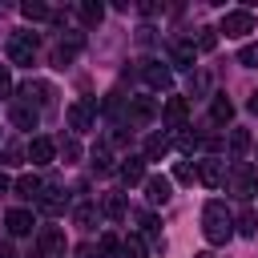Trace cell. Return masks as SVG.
I'll return each instance as SVG.
<instances>
[{"label": "cell", "mask_w": 258, "mask_h": 258, "mask_svg": "<svg viewBox=\"0 0 258 258\" xmlns=\"http://www.w3.org/2000/svg\"><path fill=\"white\" fill-rule=\"evenodd\" d=\"M202 234L210 246H226L234 238V214L226 210V202H206L202 206Z\"/></svg>", "instance_id": "obj_1"}, {"label": "cell", "mask_w": 258, "mask_h": 258, "mask_svg": "<svg viewBox=\"0 0 258 258\" xmlns=\"http://www.w3.org/2000/svg\"><path fill=\"white\" fill-rule=\"evenodd\" d=\"M226 189L238 198V202H250L258 194V165L254 161H234L226 165Z\"/></svg>", "instance_id": "obj_2"}, {"label": "cell", "mask_w": 258, "mask_h": 258, "mask_svg": "<svg viewBox=\"0 0 258 258\" xmlns=\"http://www.w3.org/2000/svg\"><path fill=\"white\" fill-rule=\"evenodd\" d=\"M36 32H12L8 36V60L12 64H32L36 60Z\"/></svg>", "instance_id": "obj_3"}, {"label": "cell", "mask_w": 258, "mask_h": 258, "mask_svg": "<svg viewBox=\"0 0 258 258\" xmlns=\"http://www.w3.org/2000/svg\"><path fill=\"white\" fill-rule=\"evenodd\" d=\"M64 250H69V242H64V230L60 226H44L36 234V254L40 258H64Z\"/></svg>", "instance_id": "obj_4"}, {"label": "cell", "mask_w": 258, "mask_h": 258, "mask_svg": "<svg viewBox=\"0 0 258 258\" xmlns=\"http://www.w3.org/2000/svg\"><path fill=\"white\" fill-rule=\"evenodd\" d=\"M141 81L153 89V93H165L173 85V69L161 64V60H141Z\"/></svg>", "instance_id": "obj_5"}, {"label": "cell", "mask_w": 258, "mask_h": 258, "mask_svg": "<svg viewBox=\"0 0 258 258\" xmlns=\"http://www.w3.org/2000/svg\"><path fill=\"white\" fill-rule=\"evenodd\" d=\"M218 32H226V36H246V32H254V12H246V8L226 12L222 24H218Z\"/></svg>", "instance_id": "obj_6"}, {"label": "cell", "mask_w": 258, "mask_h": 258, "mask_svg": "<svg viewBox=\"0 0 258 258\" xmlns=\"http://www.w3.org/2000/svg\"><path fill=\"white\" fill-rule=\"evenodd\" d=\"M85 48V32H64L60 40H56V48H52V64H73V56Z\"/></svg>", "instance_id": "obj_7"}, {"label": "cell", "mask_w": 258, "mask_h": 258, "mask_svg": "<svg viewBox=\"0 0 258 258\" xmlns=\"http://www.w3.org/2000/svg\"><path fill=\"white\" fill-rule=\"evenodd\" d=\"M157 117V101L153 97H129V105H125V121L129 125H149Z\"/></svg>", "instance_id": "obj_8"}, {"label": "cell", "mask_w": 258, "mask_h": 258, "mask_svg": "<svg viewBox=\"0 0 258 258\" xmlns=\"http://www.w3.org/2000/svg\"><path fill=\"white\" fill-rule=\"evenodd\" d=\"M198 181L210 185V189H222L226 185V161L222 157H202L198 161Z\"/></svg>", "instance_id": "obj_9"}, {"label": "cell", "mask_w": 258, "mask_h": 258, "mask_svg": "<svg viewBox=\"0 0 258 258\" xmlns=\"http://www.w3.org/2000/svg\"><path fill=\"white\" fill-rule=\"evenodd\" d=\"M93 117H97V97H85V101H77V105H69V125H73L77 133H85V129H93Z\"/></svg>", "instance_id": "obj_10"}, {"label": "cell", "mask_w": 258, "mask_h": 258, "mask_svg": "<svg viewBox=\"0 0 258 258\" xmlns=\"http://www.w3.org/2000/svg\"><path fill=\"white\" fill-rule=\"evenodd\" d=\"M169 64L194 73V69H198V48H194V40H173V44H169Z\"/></svg>", "instance_id": "obj_11"}, {"label": "cell", "mask_w": 258, "mask_h": 258, "mask_svg": "<svg viewBox=\"0 0 258 258\" xmlns=\"http://www.w3.org/2000/svg\"><path fill=\"white\" fill-rule=\"evenodd\" d=\"M16 93H20L16 101H24V105H32V109H40V105H48V101H52V89H48L44 81H24Z\"/></svg>", "instance_id": "obj_12"}, {"label": "cell", "mask_w": 258, "mask_h": 258, "mask_svg": "<svg viewBox=\"0 0 258 258\" xmlns=\"http://www.w3.org/2000/svg\"><path fill=\"white\" fill-rule=\"evenodd\" d=\"M24 157H28L32 165H48V161L56 157V141H52V137H32L28 149H24Z\"/></svg>", "instance_id": "obj_13"}, {"label": "cell", "mask_w": 258, "mask_h": 258, "mask_svg": "<svg viewBox=\"0 0 258 258\" xmlns=\"http://www.w3.org/2000/svg\"><path fill=\"white\" fill-rule=\"evenodd\" d=\"M161 117H165V125H169V129H185L189 101H185V97H169V101H165V109H161Z\"/></svg>", "instance_id": "obj_14"}, {"label": "cell", "mask_w": 258, "mask_h": 258, "mask_svg": "<svg viewBox=\"0 0 258 258\" xmlns=\"http://www.w3.org/2000/svg\"><path fill=\"white\" fill-rule=\"evenodd\" d=\"M141 185H145V198H149L153 206H165V202H169V194H173V185H169V177H161V173H153V177H145Z\"/></svg>", "instance_id": "obj_15"}, {"label": "cell", "mask_w": 258, "mask_h": 258, "mask_svg": "<svg viewBox=\"0 0 258 258\" xmlns=\"http://www.w3.org/2000/svg\"><path fill=\"white\" fill-rule=\"evenodd\" d=\"M4 226H8V234H12V238H24V234H32L36 218H32V210H8Z\"/></svg>", "instance_id": "obj_16"}, {"label": "cell", "mask_w": 258, "mask_h": 258, "mask_svg": "<svg viewBox=\"0 0 258 258\" xmlns=\"http://www.w3.org/2000/svg\"><path fill=\"white\" fill-rule=\"evenodd\" d=\"M12 125L16 129H36L40 125V109H32L24 101H12Z\"/></svg>", "instance_id": "obj_17"}, {"label": "cell", "mask_w": 258, "mask_h": 258, "mask_svg": "<svg viewBox=\"0 0 258 258\" xmlns=\"http://www.w3.org/2000/svg\"><path fill=\"white\" fill-rule=\"evenodd\" d=\"M12 189H16L24 202H40V194H44V181H40L36 173H24V177H16V181H12Z\"/></svg>", "instance_id": "obj_18"}, {"label": "cell", "mask_w": 258, "mask_h": 258, "mask_svg": "<svg viewBox=\"0 0 258 258\" xmlns=\"http://www.w3.org/2000/svg\"><path fill=\"white\" fill-rule=\"evenodd\" d=\"M97 210H101L105 218H113V222H121L129 206H125V194H117V189H109V194H101V206H97Z\"/></svg>", "instance_id": "obj_19"}, {"label": "cell", "mask_w": 258, "mask_h": 258, "mask_svg": "<svg viewBox=\"0 0 258 258\" xmlns=\"http://www.w3.org/2000/svg\"><path fill=\"white\" fill-rule=\"evenodd\" d=\"M210 117H214V125H230V117H234V101H230L226 93H214V101H210Z\"/></svg>", "instance_id": "obj_20"}, {"label": "cell", "mask_w": 258, "mask_h": 258, "mask_svg": "<svg viewBox=\"0 0 258 258\" xmlns=\"http://www.w3.org/2000/svg\"><path fill=\"white\" fill-rule=\"evenodd\" d=\"M169 145H173L169 133H153V137L145 141V153H141V157H145V161H161V157L169 153Z\"/></svg>", "instance_id": "obj_21"}, {"label": "cell", "mask_w": 258, "mask_h": 258, "mask_svg": "<svg viewBox=\"0 0 258 258\" xmlns=\"http://www.w3.org/2000/svg\"><path fill=\"white\" fill-rule=\"evenodd\" d=\"M121 181L125 185H141L145 181V157H125L121 161Z\"/></svg>", "instance_id": "obj_22"}, {"label": "cell", "mask_w": 258, "mask_h": 258, "mask_svg": "<svg viewBox=\"0 0 258 258\" xmlns=\"http://www.w3.org/2000/svg\"><path fill=\"white\" fill-rule=\"evenodd\" d=\"M97 218H101V210H97V202H81V206L73 210V222H77L81 230H93V226H97Z\"/></svg>", "instance_id": "obj_23"}, {"label": "cell", "mask_w": 258, "mask_h": 258, "mask_svg": "<svg viewBox=\"0 0 258 258\" xmlns=\"http://www.w3.org/2000/svg\"><path fill=\"white\" fill-rule=\"evenodd\" d=\"M97 254H101V258H125V254H121V238H117V234H101V238H97Z\"/></svg>", "instance_id": "obj_24"}, {"label": "cell", "mask_w": 258, "mask_h": 258, "mask_svg": "<svg viewBox=\"0 0 258 258\" xmlns=\"http://www.w3.org/2000/svg\"><path fill=\"white\" fill-rule=\"evenodd\" d=\"M246 149H250V133L246 129H230V153H234V161H242Z\"/></svg>", "instance_id": "obj_25"}, {"label": "cell", "mask_w": 258, "mask_h": 258, "mask_svg": "<svg viewBox=\"0 0 258 258\" xmlns=\"http://www.w3.org/2000/svg\"><path fill=\"white\" fill-rule=\"evenodd\" d=\"M234 226H238V234L254 238V234H258V214H254V210H242V214L234 218Z\"/></svg>", "instance_id": "obj_26"}, {"label": "cell", "mask_w": 258, "mask_h": 258, "mask_svg": "<svg viewBox=\"0 0 258 258\" xmlns=\"http://www.w3.org/2000/svg\"><path fill=\"white\" fill-rule=\"evenodd\" d=\"M121 254H125V258H145V238H141V234L121 238Z\"/></svg>", "instance_id": "obj_27"}, {"label": "cell", "mask_w": 258, "mask_h": 258, "mask_svg": "<svg viewBox=\"0 0 258 258\" xmlns=\"http://www.w3.org/2000/svg\"><path fill=\"white\" fill-rule=\"evenodd\" d=\"M137 222H141V238H149V242H161V226H157V218H153V214H141Z\"/></svg>", "instance_id": "obj_28"}, {"label": "cell", "mask_w": 258, "mask_h": 258, "mask_svg": "<svg viewBox=\"0 0 258 258\" xmlns=\"http://www.w3.org/2000/svg\"><path fill=\"white\" fill-rule=\"evenodd\" d=\"M20 12L28 16V20H48L52 12H48V4H40V0H28V4H20Z\"/></svg>", "instance_id": "obj_29"}, {"label": "cell", "mask_w": 258, "mask_h": 258, "mask_svg": "<svg viewBox=\"0 0 258 258\" xmlns=\"http://www.w3.org/2000/svg\"><path fill=\"white\" fill-rule=\"evenodd\" d=\"M218 44V28H198V40H194V48L198 52H210Z\"/></svg>", "instance_id": "obj_30"}, {"label": "cell", "mask_w": 258, "mask_h": 258, "mask_svg": "<svg viewBox=\"0 0 258 258\" xmlns=\"http://www.w3.org/2000/svg\"><path fill=\"white\" fill-rule=\"evenodd\" d=\"M177 149H185V153H194V149H202V133H189V129H177Z\"/></svg>", "instance_id": "obj_31"}, {"label": "cell", "mask_w": 258, "mask_h": 258, "mask_svg": "<svg viewBox=\"0 0 258 258\" xmlns=\"http://www.w3.org/2000/svg\"><path fill=\"white\" fill-rule=\"evenodd\" d=\"M93 169H97V173H105V169H113V153H109L105 145H97V149H93Z\"/></svg>", "instance_id": "obj_32"}, {"label": "cell", "mask_w": 258, "mask_h": 258, "mask_svg": "<svg viewBox=\"0 0 258 258\" xmlns=\"http://www.w3.org/2000/svg\"><path fill=\"white\" fill-rule=\"evenodd\" d=\"M101 16H105V8H101V4H93V0H89V4H81V20H85V24H101Z\"/></svg>", "instance_id": "obj_33"}, {"label": "cell", "mask_w": 258, "mask_h": 258, "mask_svg": "<svg viewBox=\"0 0 258 258\" xmlns=\"http://www.w3.org/2000/svg\"><path fill=\"white\" fill-rule=\"evenodd\" d=\"M173 177H177V181H198V165L177 161V165H173Z\"/></svg>", "instance_id": "obj_34"}, {"label": "cell", "mask_w": 258, "mask_h": 258, "mask_svg": "<svg viewBox=\"0 0 258 258\" xmlns=\"http://www.w3.org/2000/svg\"><path fill=\"white\" fill-rule=\"evenodd\" d=\"M238 60H242L246 69H258V40H254V44H246V48L238 52Z\"/></svg>", "instance_id": "obj_35"}, {"label": "cell", "mask_w": 258, "mask_h": 258, "mask_svg": "<svg viewBox=\"0 0 258 258\" xmlns=\"http://www.w3.org/2000/svg\"><path fill=\"white\" fill-rule=\"evenodd\" d=\"M12 93V73H8V64H0V97H8Z\"/></svg>", "instance_id": "obj_36"}, {"label": "cell", "mask_w": 258, "mask_h": 258, "mask_svg": "<svg viewBox=\"0 0 258 258\" xmlns=\"http://www.w3.org/2000/svg\"><path fill=\"white\" fill-rule=\"evenodd\" d=\"M0 157H4V161H20V157H24V149H20V145H4V149H0Z\"/></svg>", "instance_id": "obj_37"}, {"label": "cell", "mask_w": 258, "mask_h": 258, "mask_svg": "<svg viewBox=\"0 0 258 258\" xmlns=\"http://www.w3.org/2000/svg\"><path fill=\"white\" fill-rule=\"evenodd\" d=\"M60 149H64V157H69V161H77V157H81V145H77V141H73V137H69V141H64V145H60Z\"/></svg>", "instance_id": "obj_38"}, {"label": "cell", "mask_w": 258, "mask_h": 258, "mask_svg": "<svg viewBox=\"0 0 258 258\" xmlns=\"http://www.w3.org/2000/svg\"><path fill=\"white\" fill-rule=\"evenodd\" d=\"M77 258H101V254H97V246H93V242H85V246L77 250Z\"/></svg>", "instance_id": "obj_39"}, {"label": "cell", "mask_w": 258, "mask_h": 258, "mask_svg": "<svg viewBox=\"0 0 258 258\" xmlns=\"http://www.w3.org/2000/svg\"><path fill=\"white\" fill-rule=\"evenodd\" d=\"M0 258H16V250H12L8 242H0Z\"/></svg>", "instance_id": "obj_40"}, {"label": "cell", "mask_w": 258, "mask_h": 258, "mask_svg": "<svg viewBox=\"0 0 258 258\" xmlns=\"http://www.w3.org/2000/svg\"><path fill=\"white\" fill-rule=\"evenodd\" d=\"M8 189H12V181H8V173L0 169V194H8Z\"/></svg>", "instance_id": "obj_41"}, {"label": "cell", "mask_w": 258, "mask_h": 258, "mask_svg": "<svg viewBox=\"0 0 258 258\" xmlns=\"http://www.w3.org/2000/svg\"><path fill=\"white\" fill-rule=\"evenodd\" d=\"M246 105H250V113H258V89L250 93V101H246Z\"/></svg>", "instance_id": "obj_42"}, {"label": "cell", "mask_w": 258, "mask_h": 258, "mask_svg": "<svg viewBox=\"0 0 258 258\" xmlns=\"http://www.w3.org/2000/svg\"><path fill=\"white\" fill-rule=\"evenodd\" d=\"M194 258H214V254H194Z\"/></svg>", "instance_id": "obj_43"}]
</instances>
